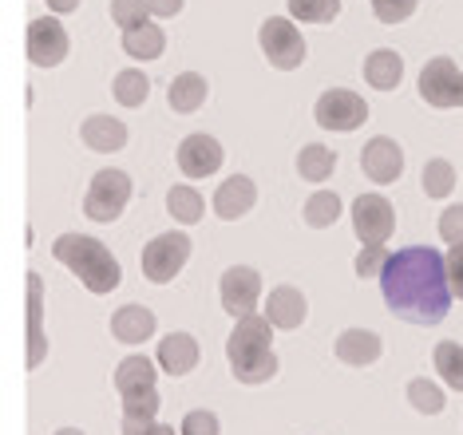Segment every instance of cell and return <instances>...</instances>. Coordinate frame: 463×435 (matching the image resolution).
<instances>
[{"label":"cell","mask_w":463,"mask_h":435,"mask_svg":"<svg viewBox=\"0 0 463 435\" xmlns=\"http://www.w3.org/2000/svg\"><path fill=\"white\" fill-rule=\"evenodd\" d=\"M166 99H171L175 111L194 115V111L206 103V80L198 76V71H183V76H175L171 91H166Z\"/></svg>","instance_id":"603a6c76"},{"label":"cell","mask_w":463,"mask_h":435,"mask_svg":"<svg viewBox=\"0 0 463 435\" xmlns=\"http://www.w3.org/2000/svg\"><path fill=\"white\" fill-rule=\"evenodd\" d=\"M456 190V166L448 158H431L424 166V194L428 198H448Z\"/></svg>","instance_id":"f546056e"},{"label":"cell","mask_w":463,"mask_h":435,"mask_svg":"<svg viewBox=\"0 0 463 435\" xmlns=\"http://www.w3.org/2000/svg\"><path fill=\"white\" fill-rule=\"evenodd\" d=\"M111 336L123 345H143L146 336H155V313L143 305H123L111 317Z\"/></svg>","instance_id":"ffe728a7"},{"label":"cell","mask_w":463,"mask_h":435,"mask_svg":"<svg viewBox=\"0 0 463 435\" xmlns=\"http://www.w3.org/2000/svg\"><path fill=\"white\" fill-rule=\"evenodd\" d=\"M48 8H52V13H76L80 0H48Z\"/></svg>","instance_id":"ab89813d"},{"label":"cell","mask_w":463,"mask_h":435,"mask_svg":"<svg viewBox=\"0 0 463 435\" xmlns=\"http://www.w3.org/2000/svg\"><path fill=\"white\" fill-rule=\"evenodd\" d=\"M341 218V198L333 194V190H317V194L305 203V222H309L313 230H325L333 226V222Z\"/></svg>","instance_id":"f1b7e54d"},{"label":"cell","mask_w":463,"mask_h":435,"mask_svg":"<svg viewBox=\"0 0 463 435\" xmlns=\"http://www.w3.org/2000/svg\"><path fill=\"white\" fill-rule=\"evenodd\" d=\"M230 373L238 384H266L278 376V353H273V325L266 317H241L226 341Z\"/></svg>","instance_id":"3957f363"},{"label":"cell","mask_w":463,"mask_h":435,"mask_svg":"<svg viewBox=\"0 0 463 435\" xmlns=\"http://www.w3.org/2000/svg\"><path fill=\"white\" fill-rule=\"evenodd\" d=\"M420 95L428 108H463V71L456 68V60L436 56L424 63L420 71Z\"/></svg>","instance_id":"52a82bcc"},{"label":"cell","mask_w":463,"mask_h":435,"mask_svg":"<svg viewBox=\"0 0 463 435\" xmlns=\"http://www.w3.org/2000/svg\"><path fill=\"white\" fill-rule=\"evenodd\" d=\"M166 210L175 214V222L194 226V222L203 218V194H198L194 186H171L166 190Z\"/></svg>","instance_id":"4316f807"},{"label":"cell","mask_w":463,"mask_h":435,"mask_svg":"<svg viewBox=\"0 0 463 435\" xmlns=\"http://www.w3.org/2000/svg\"><path fill=\"white\" fill-rule=\"evenodd\" d=\"M128 198H131L128 171L108 166V171H99L96 178H91L88 194H83V214H88L91 222H115L123 214V206H128Z\"/></svg>","instance_id":"277c9868"},{"label":"cell","mask_w":463,"mask_h":435,"mask_svg":"<svg viewBox=\"0 0 463 435\" xmlns=\"http://www.w3.org/2000/svg\"><path fill=\"white\" fill-rule=\"evenodd\" d=\"M151 435H175V428H166V423H155Z\"/></svg>","instance_id":"60d3db41"},{"label":"cell","mask_w":463,"mask_h":435,"mask_svg":"<svg viewBox=\"0 0 463 435\" xmlns=\"http://www.w3.org/2000/svg\"><path fill=\"white\" fill-rule=\"evenodd\" d=\"M111 91H115V99H119L123 108H143L146 95H151V80H146L143 71L128 68V71H119V76H115Z\"/></svg>","instance_id":"83f0119b"},{"label":"cell","mask_w":463,"mask_h":435,"mask_svg":"<svg viewBox=\"0 0 463 435\" xmlns=\"http://www.w3.org/2000/svg\"><path fill=\"white\" fill-rule=\"evenodd\" d=\"M115 388L123 400H143V396H159L155 392V364L146 356H128L115 368Z\"/></svg>","instance_id":"d6986e66"},{"label":"cell","mask_w":463,"mask_h":435,"mask_svg":"<svg viewBox=\"0 0 463 435\" xmlns=\"http://www.w3.org/2000/svg\"><path fill=\"white\" fill-rule=\"evenodd\" d=\"M400 76H404V60H400V52H392V48L368 52V60H364V83H368V88L396 91Z\"/></svg>","instance_id":"7402d4cb"},{"label":"cell","mask_w":463,"mask_h":435,"mask_svg":"<svg viewBox=\"0 0 463 435\" xmlns=\"http://www.w3.org/2000/svg\"><path fill=\"white\" fill-rule=\"evenodd\" d=\"M183 435H218V416L214 411H186L183 416V428H178Z\"/></svg>","instance_id":"8d00e7d4"},{"label":"cell","mask_w":463,"mask_h":435,"mask_svg":"<svg viewBox=\"0 0 463 435\" xmlns=\"http://www.w3.org/2000/svg\"><path fill=\"white\" fill-rule=\"evenodd\" d=\"M381 289L392 317L408 325H439L451 309V285H448L444 258L431 246H408V250L388 253Z\"/></svg>","instance_id":"6da1fadb"},{"label":"cell","mask_w":463,"mask_h":435,"mask_svg":"<svg viewBox=\"0 0 463 435\" xmlns=\"http://www.w3.org/2000/svg\"><path fill=\"white\" fill-rule=\"evenodd\" d=\"M48 356V336H44V281L40 273H28V353L24 364L40 368Z\"/></svg>","instance_id":"5bb4252c"},{"label":"cell","mask_w":463,"mask_h":435,"mask_svg":"<svg viewBox=\"0 0 463 435\" xmlns=\"http://www.w3.org/2000/svg\"><path fill=\"white\" fill-rule=\"evenodd\" d=\"M52 258H56L64 270H71L80 278L83 289H91L96 297L115 293L123 281V270L115 261V253L103 246V241L88 238V233H60L52 241Z\"/></svg>","instance_id":"7a4b0ae2"},{"label":"cell","mask_w":463,"mask_h":435,"mask_svg":"<svg viewBox=\"0 0 463 435\" xmlns=\"http://www.w3.org/2000/svg\"><path fill=\"white\" fill-rule=\"evenodd\" d=\"M163 48H166V36L159 24H143V28L123 32V52L135 60H159Z\"/></svg>","instance_id":"d4e9b609"},{"label":"cell","mask_w":463,"mask_h":435,"mask_svg":"<svg viewBox=\"0 0 463 435\" xmlns=\"http://www.w3.org/2000/svg\"><path fill=\"white\" fill-rule=\"evenodd\" d=\"M333 353H336L341 364H349V368H368L373 360H381L384 341L376 333H368V328H345V333L336 336Z\"/></svg>","instance_id":"9a60e30c"},{"label":"cell","mask_w":463,"mask_h":435,"mask_svg":"<svg viewBox=\"0 0 463 435\" xmlns=\"http://www.w3.org/2000/svg\"><path fill=\"white\" fill-rule=\"evenodd\" d=\"M305 317H309V305H305V293L293 289V285H278L269 297H266V321L273 328H301Z\"/></svg>","instance_id":"2e32d148"},{"label":"cell","mask_w":463,"mask_h":435,"mask_svg":"<svg viewBox=\"0 0 463 435\" xmlns=\"http://www.w3.org/2000/svg\"><path fill=\"white\" fill-rule=\"evenodd\" d=\"M159 364L166 376H186L198 364V341L191 333H171L159 341Z\"/></svg>","instance_id":"44dd1931"},{"label":"cell","mask_w":463,"mask_h":435,"mask_svg":"<svg viewBox=\"0 0 463 435\" xmlns=\"http://www.w3.org/2000/svg\"><path fill=\"white\" fill-rule=\"evenodd\" d=\"M258 203V186H254V178H246V175H234V178H226L222 186H218V194H214V214L222 218V222H238L246 210H254Z\"/></svg>","instance_id":"e0dca14e"},{"label":"cell","mask_w":463,"mask_h":435,"mask_svg":"<svg viewBox=\"0 0 463 435\" xmlns=\"http://www.w3.org/2000/svg\"><path fill=\"white\" fill-rule=\"evenodd\" d=\"M431 360H436V373L444 376V384L456 388V392H463V345L439 341L436 353H431Z\"/></svg>","instance_id":"484cf974"},{"label":"cell","mask_w":463,"mask_h":435,"mask_svg":"<svg viewBox=\"0 0 463 435\" xmlns=\"http://www.w3.org/2000/svg\"><path fill=\"white\" fill-rule=\"evenodd\" d=\"M313 119H317L325 131H356V127L368 123V103L349 88H333L317 99Z\"/></svg>","instance_id":"9c48e42d"},{"label":"cell","mask_w":463,"mask_h":435,"mask_svg":"<svg viewBox=\"0 0 463 435\" xmlns=\"http://www.w3.org/2000/svg\"><path fill=\"white\" fill-rule=\"evenodd\" d=\"M333 166H336V155L325 143H305L298 151V175L305 183H325L333 175Z\"/></svg>","instance_id":"cb8c5ba5"},{"label":"cell","mask_w":463,"mask_h":435,"mask_svg":"<svg viewBox=\"0 0 463 435\" xmlns=\"http://www.w3.org/2000/svg\"><path fill=\"white\" fill-rule=\"evenodd\" d=\"M68 48H71V40L60 20L36 16L33 24H28V60H33L36 68H56V63H64Z\"/></svg>","instance_id":"8fae6325"},{"label":"cell","mask_w":463,"mask_h":435,"mask_svg":"<svg viewBox=\"0 0 463 435\" xmlns=\"http://www.w3.org/2000/svg\"><path fill=\"white\" fill-rule=\"evenodd\" d=\"M361 171H364V178H373L376 186L396 183L400 171H404V151H400V143L388 139V135L368 139L361 151Z\"/></svg>","instance_id":"7c38bea8"},{"label":"cell","mask_w":463,"mask_h":435,"mask_svg":"<svg viewBox=\"0 0 463 435\" xmlns=\"http://www.w3.org/2000/svg\"><path fill=\"white\" fill-rule=\"evenodd\" d=\"M289 13L305 24H333L341 13V0H289Z\"/></svg>","instance_id":"1f68e13d"},{"label":"cell","mask_w":463,"mask_h":435,"mask_svg":"<svg viewBox=\"0 0 463 435\" xmlns=\"http://www.w3.org/2000/svg\"><path fill=\"white\" fill-rule=\"evenodd\" d=\"M353 230L364 246H384L396 230V206L381 194H356L353 198Z\"/></svg>","instance_id":"ba28073f"},{"label":"cell","mask_w":463,"mask_h":435,"mask_svg":"<svg viewBox=\"0 0 463 435\" xmlns=\"http://www.w3.org/2000/svg\"><path fill=\"white\" fill-rule=\"evenodd\" d=\"M186 258H191V238L186 233H159V238H151L146 241V250H143V273H146V281H155V285H166V281H175L178 273H183V265Z\"/></svg>","instance_id":"5b68a950"},{"label":"cell","mask_w":463,"mask_h":435,"mask_svg":"<svg viewBox=\"0 0 463 435\" xmlns=\"http://www.w3.org/2000/svg\"><path fill=\"white\" fill-rule=\"evenodd\" d=\"M146 16H151V5H146V0H111V20H115V24H119L123 32L151 24Z\"/></svg>","instance_id":"d6a6232c"},{"label":"cell","mask_w":463,"mask_h":435,"mask_svg":"<svg viewBox=\"0 0 463 435\" xmlns=\"http://www.w3.org/2000/svg\"><path fill=\"white\" fill-rule=\"evenodd\" d=\"M356 278H364V281H373V278H381L384 273V265H388V253L384 246H364L361 253H356Z\"/></svg>","instance_id":"836d02e7"},{"label":"cell","mask_w":463,"mask_h":435,"mask_svg":"<svg viewBox=\"0 0 463 435\" xmlns=\"http://www.w3.org/2000/svg\"><path fill=\"white\" fill-rule=\"evenodd\" d=\"M439 238L451 241V246H463V203L448 206L444 214H439Z\"/></svg>","instance_id":"d590c367"},{"label":"cell","mask_w":463,"mask_h":435,"mask_svg":"<svg viewBox=\"0 0 463 435\" xmlns=\"http://www.w3.org/2000/svg\"><path fill=\"white\" fill-rule=\"evenodd\" d=\"M444 270H448V285H451V297L463 301V246H451L448 258H444Z\"/></svg>","instance_id":"74e56055"},{"label":"cell","mask_w":463,"mask_h":435,"mask_svg":"<svg viewBox=\"0 0 463 435\" xmlns=\"http://www.w3.org/2000/svg\"><path fill=\"white\" fill-rule=\"evenodd\" d=\"M80 139L83 147H91V151H99V155H111V151H119V147H128V123H119L115 115H88L80 127Z\"/></svg>","instance_id":"ac0fdd59"},{"label":"cell","mask_w":463,"mask_h":435,"mask_svg":"<svg viewBox=\"0 0 463 435\" xmlns=\"http://www.w3.org/2000/svg\"><path fill=\"white\" fill-rule=\"evenodd\" d=\"M56 435H83V431H80V428H60Z\"/></svg>","instance_id":"b9f144b4"},{"label":"cell","mask_w":463,"mask_h":435,"mask_svg":"<svg viewBox=\"0 0 463 435\" xmlns=\"http://www.w3.org/2000/svg\"><path fill=\"white\" fill-rule=\"evenodd\" d=\"M420 0H373V13L376 20H384V24H400V20H408L416 13Z\"/></svg>","instance_id":"e575fe53"},{"label":"cell","mask_w":463,"mask_h":435,"mask_svg":"<svg viewBox=\"0 0 463 435\" xmlns=\"http://www.w3.org/2000/svg\"><path fill=\"white\" fill-rule=\"evenodd\" d=\"M146 5H151V16L166 20V16H178V13H183L186 0H146Z\"/></svg>","instance_id":"f35d334b"},{"label":"cell","mask_w":463,"mask_h":435,"mask_svg":"<svg viewBox=\"0 0 463 435\" xmlns=\"http://www.w3.org/2000/svg\"><path fill=\"white\" fill-rule=\"evenodd\" d=\"M218 293H222V309L230 317H254L258 309V297H261V273L254 265H230L222 273V285H218Z\"/></svg>","instance_id":"30bf717a"},{"label":"cell","mask_w":463,"mask_h":435,"mask_svg":"<svg viewBox=\"0 0 463 435\" xmlns=\"http://www.w3.org/2000/svg\"><path fill=\"white\" fill-rule=\"evenodd\" d=\"M222 143L214 139V135H186L183 143H178V171L186 178H210L222 166Z\"/></svg>","instance_id":"4fadbf2b"},{"label":"cell","mask_w":463,"mask_h":435,"mask_svg":"<svg viewBox=\"0 0 463 435\" xmlns=\"http://www.w3.org/2000/svg\"><path fill=\"white\" fill-rule=\"evenodd\" d=\"M258 40H261V52H266V60L278 71H293V68H301V63H305V40H301V32H298L293 20H286V16L261 20Z\"/></svg>","instance_id":"8992f818"},{"label":"cell","mask_w":463,"mask_h":435,"mask_svg":"<svg viewBox=\"0 0 463 435\" xmlns=\"http://www.w3.org/2000/svg\"><path fill=\"white\" fill-rule=\"evenodd\" d=\"M408 404H412L420 416H439L444 411V392H439V384H431V380H412L408 384Z\"/></svg>","instance_id":"4dcf8cb0"}]
</instances>
